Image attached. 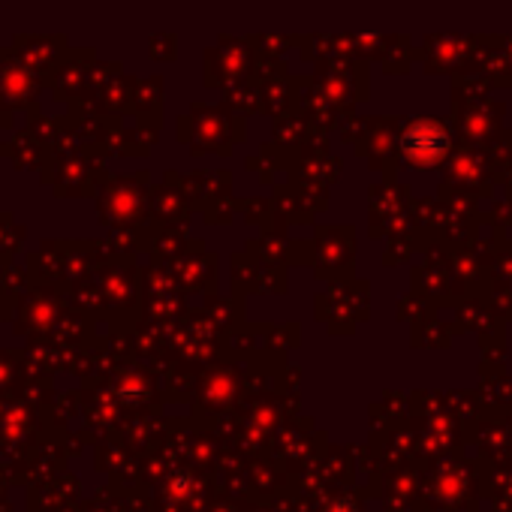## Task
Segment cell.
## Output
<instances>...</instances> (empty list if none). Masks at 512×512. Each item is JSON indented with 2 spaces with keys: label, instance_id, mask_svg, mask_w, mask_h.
<instances>
[{
  "label": "cell",
  "instance_id": "6da1fadb",
  "mask_svg": "<svg viewBox=\"0 0 512 512\" xmlns=\"http://www.w3.org/2000/svg\"><path fill=\"white\" fill-rule=\"evenodd\" d=\"M428 52V70L443 73L449 67H470L476 55V37L464 34H434L425 40L422 55Z\"/></svg>",
  "mask_w": 512,
  "mask_h": 512
},
{
  "label": "cell",
  "instance_id": "7a4b0ae2",
  "mask_svg": "<svg viewBox=\"0 0 512 512\" xmlns=\"http://www.w3.org/2000/svg\"><path fill=\"white\" fill-rule=\"evenodd\" d=\"M446 142H449V133L440 121L434 118H422V121H413L407 136H404V148L410 157H416L419 163H434L443 151H446Z\"/></svg>",
  "mask_w": 512,
  "mask_h": 512
},
{
  "label": "cell",
  "instance_id": "3957f363",
  "mask_svg": "<svg viewBox=\"0 0 512 512\" xmlns=\"http://www.w3.org/2000/svg\"><path fill=\"white\" fill-rule=\"evenodd\" d=\"M500 49H503V55H506V61L512 67V37H500Z\"/></svg>",
  "mask_w": 512,
  "mask_h": 512
}]
</instances>
